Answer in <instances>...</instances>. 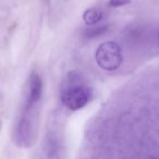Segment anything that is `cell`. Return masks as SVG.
I'll use <instances>...</instances> for the list:
<instances>
[{"label": "cell", "instance_id": "obj_1", "mask_svg": "<svg viewBox=\"0 0 159 159\" xmlns=\"http://www.w3.org/2000/svg\"><path fill=\"white\" fill-rule=\"evenodd\" d=\"M43 89L37 85L26 87L22 111L14 130V139L18 144L27 146L35 136L38 111L42 102Z\"/></svg>", "mask_w": 159, "mask_h": 159}, {"label": "cell", "instance_id": "obj_2", "mask_svg": "<svg viewBox=\"0 0 159 159\" xmlns=\"http://www.w3.org/2000/svg\"><path fill=\"white\" fill-rule=\"evenodd\" d=\"M70 73L61 91V102L70 110H80L89 102L91 93L87 86L81 83L79 75Z\"/></svg>", "mask_w": 159, "mask_h": 159}, {"label": "cell", "instance_id": "obj_3", "mask_svg": "<svg viewBox=\"0 0 159 159\" xmlns=\"http://www.w3.org/2000/svg\"><path fill=\"white\" fill-rule=\"evenodd\" d=\"M97 64L105 71H116L121 66L123 56L120 46L116 42L109 40L100 44L95 52Z\"/></svg>", "mask_w": 159, "mask_h": 159}, {"label": "cell", "instance_id": "obj_4", "mask_svg": "<svg viewBox=\"0 0 159 159\" xmlns=\"http://www.w3.org/2000/svg\"><path fill=\"white\" fill-rule=\"evenodd\" d=\"M102 11L98 8H89V9L85 10L83 13V21L85 22V24L92 26V25H96L102 21Z\"/></svg>", "mask_w": 159, "mask_h": 159}, {"label": "cell", "instance_id": "obj_5", "mask_svg": "<svg viewBox=\"0 0 159 159\" xmlns=\"http://www.w3.org/2000/svg\"><path fill=\"white\" fill-rule=\"evenodd\" d=\"M107 29H108V25H105V24L92 25V26H89V29L86 30L85 34H86V36L89 38H94L96 36H99L102 34H104L107 31Z\"/></svg>", "mask_w": 159, "mask_h": 159}, {"label": "cell", "instance_id": "obj_6", "mask_svg": "<svg viewBox=\"0 0 159 159\" xmlns=\"http://www.w3.org/2000/svg\"><path fill=\"white\" fill-rule=\"evenodd\" d=\"M130 3H131V0H109L108 5L111 8H120V7H123V6L130 5Z\"/></svg>", "mask_w": 159, "mask_h": 159}]
</instances>
